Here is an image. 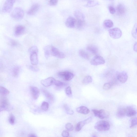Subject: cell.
Segmentation results:
<instances>
[{"label": "cell", "mask_w": 137, "mask_h": 137, "mask_svg": "<svg viewBox=\"0 0 137 137\" xmlns=\"http://www.w3.org/2000/svg\"><path fill=\"white\" fill-rule=\"evenodd\" d=\"M137 23H136L133 28L132 31V35L134 38L137 39Z\"/></svg>", "instance_id": "obj_34"}, {"label": "cell", "mask_w": 137, "mask_h": 137, "mask_svg": "<svg viewBox=\"0 0 137 137\" xmlns=\"http://www.w3.org/2000/svg\"><path fill=\"white\" fill-rule=\"evenodd\" d=\"M11 15L14 19L16 21H20L23 19L24 16V13L21 8L17 7L12 12Z\"/></svg>", "instance_id": "obj_1"}, {"label": "cell", "mask_w": 137, "mask_h": 137, "mask_svg": "<svg viewBox=\"0 0 137 137\" xmlns=\"http://www.w3.org/2000/svg\"><path fill=\"white\" fill-rule=\"evenodd\" d=\"M134 50L135 51L137 52V43L136 42L135 43L134 46Z\"/></svg>", "instance_id": "obj_48"}, {"label": "cell", "mask_w": 137, "mask_h": 137, "mask_svg": "<svg viewBox=\"0 0 137 137\" xmlns=\"http://www.w3.org/2000/svg\"><path fill=\"white\" fill-rule=\"evenodd\" d=\"M30 89L31 94L33 98L35 100L38 98L40 95V91L39 89L36 87L31 86Z\"/></svg>", "instance_id": "obj_13"}, {"label": "cell", "mask_w": 137, "mask_h": 137, "mask_svg": "<svg viewBox=\"0 0 137 137\" xmlns=\"http://www.w3.org/2000/svg\"><path fill=\"white\" fill-rule=\"evenodd\" d=\"M11 43L12 45L13 46H16L17 44V42H16L15 41H14L13 40H12L11 41Z\"/></svg>", "instance_id": "obj_47"}, {"label": "cell", "mask_w": 137, "mask_h": 137, "mask_svg": "<svg viewBox=\"0 0 137 137\" xmlns=\"http://www.w3.org/2000/svg\"><path fill=\"white\" fill-rule=\"evenodd\" d=\"M25 30V28L24 26L22 25H18L15 28L14 35L16 36H20L24 33Z\"/></svg>", "instance_id": "obj_10"}, {"label": "cell", "mask_w": 137, "mask_h": 137, "mask_svg": "<svg viewBox=\"0 0 137 137\" xmlns=\"http://www.w3.org/2000/svg\"><path fill=\"white\" fill-rule=\"evenodd\" d=\"M15 118L13 114H11L9 116L8 120L9 123L12 125H13L15 123Z\"/></svg>", "instance_id": "obj_37"}, {"label": "cell", "mask_w": 137, "mask_h": 137, "mask_svg": "<svg viewBox=\"0 0 137 137\" xmlns=\"http://www.w3.org/2000/svg\"><path fill=\"white\" fill-rule=\"evenodd\" d=\"M58 2V1L57 0H51L49 1L48 4L51 6H55L57 4Z\"/></svg>", "instance_id": "obj_46"}, {"label": "cell", "mask_w": 137, "mask_h": 137, "mask_svg": "<svg viewBox=\"0 0 137 137\" xmlns=\"http://www.w3.org/2000/svg\"><path fill=\"white\" fill-rule=\"evenodd\" d=\"M92 137H97L95 135H93Z\"/></svg>", "instance_id": "obj_50"}, {"label": "cell", "mask_w": 137, "mask_h": 137, "mask_svg": "<svg viewBox=\"0 0 137 137\" xmlns=\"http://www.w3.org/2000/svg\"><path fill=\"white\" fill-rule=\"evenodd\" d=\"M118 117H122L126 115L125 108L120 107L118 109L117 113Z\"/></svg>", "instance_id": "obj_23"}, {"label": "cell", "mask_w": 137, "mask_h": 137, "mask_svg": "<svg viewBox=\"0 0 137 137\" xmlns=\"http://www.w3.org/2000/svg\"><path fill=\"white\" fill-rule=\"evenodd\" d=\"M76 20L73 17L70 16L67 18L65 24L66 26L69 28H73L76 27Z\"/></svg>", "instance_id": "obj_11"}, {"label": "cell", "mask_w": 137, "mask_h": 137, "mask_svg": "<svg viewBox=\"0 0 137 137\" xmlns=\"http://www.w3.org/2000/svg\"><path fill=\"white\" fill-rule=\"evenodd\" d=\"M10 92L4 87L0 86V95L2 96H5L9 94Z\"/></svg>", "instance_id": "obj_28"}, {"label": "cell", "mask_w": 137, "mask_h": 137, "mask_svg": "<svg viewBox=\"0 0 137 137\" xmlns=\"http://www.w3.org/2000/svg\"><path fill=\"white\" fill-rule=\"evenodd\" d=\"M131 125L130 126V128H133L137 125V120L136 118H133L131 120Z\"/></svg>", "instance_id": "obj_39"}, {"label": "cell", "mask_w": 137, "mask_h": 137, "mask_svg": "<svg viewBox=\"0 0 137 137\" xmlns=\"http://www.w3.org/2000/svg\"><path fill=\"white\" fill-rule=\"evenodd\" d=\"M39 8V6L37 4H33L27 12V14L30 15H34L36 13Z\"/></svg>", "instance_id": "obj_15"}, {"label": "cell", "mask_w": 137, "mask_h": 137, "mask_svg": "<svg viewBox=\"0 0 137 137\" xmlns=\"http://www.w3.org/2000/svg\"><path fill=\"white\" fill-rule=\"evenodd\" d=\"M103 24L105 27L109 28L112 27L114 26V23L113 21L110 19L105 20Z\"/></svg>", "instance_id": "obj_27"}, {"label": "cell", "mask_w": 137, "mask_h": 137, "mask_svg": "<svg viewBox=\"0 0 137 137\" xmlns=\"http://www.w3.org/2000/svg\"><path fill=\"white\" fill-rule=\"evenodd\" d=\"M29 52L30 54L36 53H37L38 52V49L35 46H33L31 47L29 49Z\"/></svg>", "instance_id": "obj_35"}, {"label": "cell", "mask_w": 137, "mask_h": 137, "mask_svg": "<svg viewBox=\"0 0 137 137\" xmlns=\"http://www.w3.org/2000/svg\"><path fill=\"white\" fill-rule=\"evenodd\" d=\"M65 128L68 131H72L73 130V126L71 123H67L65 125Z\"/></svg>", "instance_id": "obj_38"}, {"label": "cell", "mask_w": 137, "mask_h": 137, "mask_svg": "<svg viewBox=\"0 0 137 137\" xmlns=\"http://www.w3.org/2000/svg\"><path fill=\"white\" fill-rule=\"evenodd\" d=\"M58 75L60 77L66 81H69L74 77L72 73L69 72H62L58 73Z\"/></svg>", "instance_id": "obj_6"}, {"label": "cell", "mask_w": 137, "mask_h": 137, "mask_svg": "<svg viewBox=\"0 0 137 137\" xmlns=\"http://www.w3.org/2000/svg\"><path fill=\"white\" fill-rule=\"evenodd\" d=\"M74 15L77 19L84 20V16L83 14L81 12L77 11L74 12Z\"/></svg>", "instance_id": "obj_29"}, {"label": "cell", "mask_w": 137, "mask_h": 137, "mask_svg": "<svg viewBox=\"0 0 137 137\" xmlns=\"http://www.w3.org/2000/svg\"><path fill=\"white\" fill-rule=\"evenodd\" d=\"M51 54L54 57L61 59L64 58L65 57L64 53L60 52L57 48L53 46L51 47Z\"/></svg>", "instance_id": "obj_8"}, {"label": "cell", "mask_w": 137, "mask_h": 137, "mask_svg": "<svg viewBox=\"0 0 137 137\" xmlns=\"http://www.w3.org/2000/svg\"><path fill=\"white\" fill-rule=\"evenodd\" d=\"M15 1H7L4 3L2 8V11L4 13H8L10 12L13 8Z\"/></svg>", "instance_id": "obj_4"}, {"label": "cell", "mask_w": 137, "mask_h": 137, "mask_svg": "<svg viewBox=\"0 0 137 137\" xmlns=\"http://www.w3.org/2000/svg\"><path fill=\"white\" fill-rule=\"evenodd\" d=\"M95 128L99 131H106L109 130L110 128V125L108 122L102 121L96 123Z\"/></svg>", "instance_id": "obj_2"}, {"label": "cell", "mask_w": 137, "mask_h": 137, "mask_svg": "<svg viewBox=\"0 0 137 137\" xmlns=\"http://www.w3.org/2000/svg\"><path fill=\"white\" fill-rule=\"evenodd\" d=\"M28 68L29 70L33 72H38L39 70V68L38 67L34 65L30 66H28Z\"/></svg>", "instance_id": "obj_41"}, {"label": "cell", "mask_w": 137, "mask_h": 137, "mask_svg": "<svg viewBox=\"0 0 137 137\" xmlns=\"http://www.w3.org/2000/svg\"><path fill=\"white\" fill-rule=\"evenodd\" d=\"M116 9L118 14L120 16L123 15L125 13V8L124 6L122 4L118 5Z\"/></svg>", "instance_id": "obj_18"}, {"label": "cell", "mask_w": 137, "mask_h": 137, "mask_svg": "<svg viewBox=\"0 0 137 137\" xmlns=\"http://www.w3.org/2000/svg\"><path fill=\"white\" fill-rule=\"evenodd\" d=\"M99 2L96 1H89L85 5V7H91L99 5Z\"/></svg>", "instance_id": "obj_25"}, {"label": "cell", "mask_w": 137, "mask_h": 137, "mask_svg": "<svg viewBox=\"0 0 137 137\" xmlns=\"http://www.w3.org/2000/svg\"><path fill=\"white\" fill-rule=\"evenodd\" d=\"M68 137H70V136H68Z\"/></svg>", "instance_id": "obj_51"}, {"label": "cell", "mask_w": 137, "mask_h": 137, "mask_svg": "<svg viewBox=\"0 0 137 137\" xmlns=\"http://www.w3.org/2000/svg\"><path fill=\"white\" fill-rule=\"evenodd\" d=\"M76 27L79 30H82L84 28L86 25V23L84 20H76Z\"/></svg>", "instance_id": "obj_20"}, {"label": "cell", "mask_w": 137, "mask_h": 137, "mask_svg": "<svg viewBox=\"0 0 137 137\" xmlns=\"http://www.w3.org/2000/svg\"><path fill=\"white\" fill-rule=\"evenodd\" d=\"M58 80L52 77H48L41 80V83L43 86L48 87L52 85H56Z\"/></svg>", "instance_id": "obj_5"}, {"label": "cell", "mask_w": 137, "mask_h": 137, "mask_svg": "<svg viewBox=\"0 0 137 137\" xmlns=\"http://www.w3.org/2000/svg\"><path fill=\"white\" fill-rule=\"evenodd\" d=\"M128 76L127 73L125 72H122L118 75L117 78L118 81L122 83H125L127 81Z\"/></svg>", "instance_id": "obj_14"}, {"label": "cell", "mask_w": 137, "mask_h": 137, "mask_svg": "<svg viewBox=\"0 0 137 137\" xmlns=\"http://www.w3.org/2000/svg\"><path fill=\"white\" fill-rule=\"evenodd\" d=\"M110 36L113 39H116L121 38L122 35L121 30L119 28H115L109 31Z\"/></svg>", "instance_id": "obj_3"}, {"label": "cell", "mask_w": 137, "mask_h": 137, "mask_svg": "<svg viewBox=\"0 0 137 137\" xmlns=\"http://www.w3.org/2000/svg\"><path fill=\"white\" fill-rule=\"evenodd\" d=\"M126 115L128 117H132L135 115L136 114L135 110L133 107L129 106L125 108Z\"/></svg>", "instance_id": "obj_16"}, {"label": "cell", "mask_w": 137, "mask_h": 137, "mask_svg": "<svg viewBox=\"0 0 137 137\" xmlns=\"http://www.w3.org/2000/svg\"><path fill=\"white\" fill-rule=\"evenodd\" d=\"M109 9L110 14H114L115 13L116 10L115 8L111 6H110L109 7Z\"/></svg>", "instance_id": "obj_44"}, {"label": "cell", "mask_w": 137, "mask_h": 137, "mask_svg": "<svg viewBox=\"0 0 137 137\" xmlns=\"http://www.w3.org/2000/svg\"><path fill=\"white\" fill-rule=\"evenodd\" d=\"M0 105L9 106L8 100L5 96H2L0 97Z\"/></svg>", "instance_id": "obj_24"}, {"label": "cell", "mask_w": 137, "mask_h": 137, "mask_svg": "<svg viewBox=\"0 0 137 137\" xmlns=\"http://www.w3.org/2000/svg\"><path fill=\"white\" fill-rule=\"evenodd\" d=\"M65 92L66 94L68 95H71L72 94V91L71 88L70 86L67 87L65 89Z\"/></svg>", "instance_id": "obj_42"}, {"label": "cell", "mask_w": 137, "mask_h": 137, "mask_svg": "<svg viewBox=\"0 0 137 137\" xmlns=\"http://www.w3.org/2000/svg\"><path fill=\"white\" fill-rule=\"evenodd\" d=\"M28 137H37L34 134H31L29 135Z\"/></svg>", "instance_id": "obj_49"}, {"label": "cell", "mask_w": 137, "mask_h": 137, "mask_svg": "<svg viewBox=\"0 0 137 137\" xmlns=\"http://www.w3.org/2000/svg\"><path fill=\"white\" fill-rule=\"evenodd\" d=\"M9 107L7 106L0 105V113L4 111H8L9 109Z\"/></svg>", "instance_id": "obj_43"}, {"label": "cell", "mask_w": 137, "mask_h": 137, "mask_svg": "<svg viewBox=\"0 0 137 137\" xmlns=\"http://www.w3.org/2000/svg\"><path fill=\"white\" fill-rule=\"evenodd\" d=\"M91 118H90L83 121L79 122L77 124L76 130L77 132L80 131L85 125V124L90 123L92 121Z\"/></svg>", "instance_id": "obj_12"}, {"label": "cell", "mask_w": 137, "mask_h": 137, "mask_svg": "<svg viewBox=\"0 0 137 137\" xmlns=\"http://www.w3.org/2000/svg\"><path fill=\"white\" fill-rule=\"evenodd\" d=\"M42 91L43 94L48 100L51 102H53L54 101V97L51 93L45 90H43Z\"/></svg>", "instance_id": "obj_22"}, {"label": "cell", "mask_w": 137, "mask_h": 137, "mask_svg": "<svg viewBox=\"0 0 137 137\" xmlns=\"http://www.w3.org/2000/svg\"><path fill=\"white\" fill-rule=\"evenodd\" d=\"M62 135L63 137H68L69 136V132L67 130H65L62 132Z\"/></svg>", "instance_id": "obj_45"}, {"label": "cell", "mask_w": 137, "mask_h": 137, "mask_svg": "<svg viewBox=\"0 0 137 137\" xmlns=\"http://www.w3.org/2000/svg\"><path fill=\"white\" fill-rule=\"evenodd\" d=\"M64 109L66 112L68 114L72 115L74 113L73 111L68 107L67 104H65L64 105Z\"/></svg>", "instance_id": "obj_36"}, {"label": "cell", "mask_w": 137, "mask_h": 137, "mask_svg": "<svg viewBox=\"0 0 137 137\" xmlns=\"http://www.w3.org/2000/svg\"><path fill=\"white\" fill-rule=\"evenodd\" d=\"M49 107V104L48 103L45 101H44L42 103L41 108L42 110L45 111H47Z\"/></svg>", "instance_id": "obj_33"}, {"label": "cell", "mask_w": 137, "mask_h": 137, "mask_svg": "<svg viewBox=\"0 0 137 137\" xmlns=\"http://www.w3.org/2000/svg\"><path fill=\"white\" fill-rule=\"evenodd\" d=\"M76 111L78 113L84 115L88 114L90 112V110L84 106H81L77 108Z\"/></svg>", "instance_id": "obj_19"}, {"label": "cell", "mask_w": 137, "mask_h": 137, "mask_svg": "<svg viewBox=\"0 0 137 137\" xmlns=\"http://www.w3.org/2000/svg\"><path fill=\"white\" fill-rule=\"evenodd\" d=\"M86 49L87 50L94 54H97L98 52V48L94 45H89L87 46Z\"/></svg>", "instance_id": "obj_21"}, {"label": "cell", "mask_w": 137, "mask_h": 137, "mask_svg": "<svg viewBox=\"0 0 137 137\" xmlns=\"http://www.w3.org/2000/svg\"><path fill=\"white\" fill-rule=\"evenodd\" d=\"M81 57L85 59H89L90 56L89 54L83 49H81L79 52Z\"/></svg>", "instance_id": "obj_26"}, {"label": "cell", "mask_w": 137, "mask_h": 137, "mask_svg": "<svg viewBox=\"0 0 137 137\" xmlns=\"http://www.w3.org/2000/svg\"><path fill=\"white\" fill-rule=\"evenodd\" d=\"M113 84L114 83L112 82L105 83L104 85L103 88L104 90H109L111 88Z\"/></svg>", "instance_id": "obj_32"}, {"label": "cell", "mask_w": 137, "mask_h": 137, "mask_svg": "<svg viewBox=\"0 0 137 137\" xmlns=\"http://www.w3.org/2000/svg\"><path fill=\"white\" fill-rule=\"evenodd\" d=\"M19 68L18 67H15L13 71V75L15 77L19 73Z\"/></svg>", "instance_id": "obj_40"}, {"label": "cell", "mask_w": 137, "mask_h": 137, "mask_svg": "<svg viewBox=\"0 0 137 137\" xmlns=\"http://www.w3.org/2000/svg\"><path fill=\"white\" fill-rule=\"evenodd\" d=\"M51 46H46L44 48L45 55L46 58H47L51 54Z\"/></svg>", "instance_id": "obj_31"}, {"label": "cell", "mask_w": 137, "mask_h": 137, "mask_svg": "<svg viewBox=\"0 0 137 137\" xmlns=\"http://www.w3.org/2000/svg\"><path fill=\"white\" fill-rule=\"evenodd\" d=\"M92 111L95 116L101 119H104L108 116V114L106 111L104 110H93Z\"/></svg>", "instance_id": "obj_7"}, {"label": "cell", "mask_w": 137, "mask_h": 137, "mask_svg": "<svg viewBox=\"0 0 137 137\" xmlns=\"http://www.w3.org/2000/svg\"><path fill=\"white\" fill-rule=\"evenodd\" d=\"M92 82V79L90 76H85L82 81L83 83L85 85H87Z\"/></svg>", "instance_id": "obj_30"}, {"label": "cell", "mask_w": 137, "mask_h": 137, "mask_svg": "<svg viewBox=\"0 0 137 137\" xmlns=\"http://www.w3.org/2000/svg\"><path fill=\"white\" fill-rule=\"evenodd\" d=\"M105 63V60L103 57L99 55L96 56L91 61L92 65L95 66L103 65Z\"/></svg>", "instance_id": "obj_9"}, {"label": "cell", "mask_w": 137, "mask_h": 137, "mask_svg": "<svg viewBox=\"0 0 137 137\" xmlns=\"http://www.w3.org/2000/svg\"><path fill=\"white\" fill-rule=\"evenodd\" d=\"M37 53H34L31 54L30 60L31 64L33 65H36L38 64V60Z\"/></svg>", "instance_id": "obj_17"}]
</instances>
